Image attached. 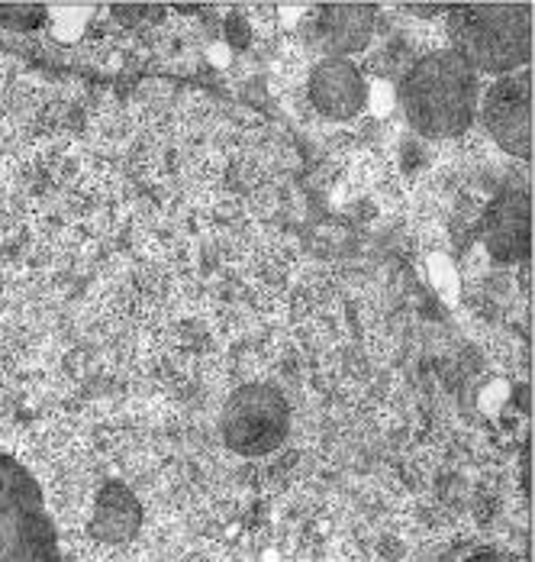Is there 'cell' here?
<instances>
[{
    "instance_id": "1",
    "label": "cell",
    "mask_w": 535,
    "mask_h": 562,
    "mask_svg": "<svg viewBox=\"0 0 535 562\" xmlns=\"http://www.w3.org/2000/svg\"><path fill=\"white\" fill-rule=\"evenodd\" d=\"M400 108L407 123L429 139L462 136L481 108L478 71L452 49L429 53L403 75Z\"/></svg>"
},
{
    "instance_id": "2",
    "label": "cell",
    "mask_w": 535,
    "mask_h": 562,
    "mask_svg": "<svg viewBox=\"0 0 535 562\" xmlns=\"http://www.w3.org/2000/svg\"><path fill=\"white\" fill-rule=\"evenodd\" d=\"M452 53L483 75H513L533 61V3H458L448 7Z\"/></svg>"
},
{
    "instance_id": "3",
    "label": "cell",
    "mask_w": 535,
    "mask_h": 562,
    "mask_svg": "<svg viewBox=\"0 0 535 562\" xmlns=\"http://www.w3.org/2000/svg\"><path fill=\"white\" fill-rule=\"evenodd\" d=\"M0 562H61L36 479L0 456Z\"/></svg>"
},
{
    "instance_id": "4",
    "label": "cell",
    "mask_w": 535,
    "mask_h": 562,
    "mask_svg": "<svg viewBox=\"0 0 535 562\" xmlns=\"http://www.w3.org/2000/svg\"><path fill=\"white\" fill-rule=\"evenodd\" d=\"M219 430L226 447L239 456H268L274 452L291 430V407L284 394L271 385H242L229 394Z\"/></svg>"
},
{
    "instance_id": "5",
    "label": "cell",
    "mask_w": 535,
    "mask_h": 562,
    "mask_svg": "<svg viewBox=\"0 0 535 562\" xmlns=\"http://www.w3.org/2000/svg\"><path fill=\"white\" fill-rule=\"evenodd\" d=\"M533 101L535 88L530 68L497 78L483 94L481 116L490 139L516 159H533L535 153Z\"/></svg>"
},
{
    "instance_id": "6",
    "label": "cell",
    "mask_w": 535,
    "mask_h": 562,
    "mask_svg": "<svg viewBox=\"0 0 535 562\" xmlns=\"http://www.w3.org/2000/svg\"><path fill=\"white\" fill-rule=\"evenodd\" d=\"M483 246L500 262L533 256V198L520 188L503 191L483 214Z\"/></svg>"
},
{
    "instance_id": "7",
    "label": "cell",
    "mask_w": 535,
    "mask_h": 562,
    "mask_svg": "<svg viewBox=\"0 0 535 562\" xmlns=\"http://www.w3.org/2000/svg\"><path fill=\"white\" fill-rule=\"evenodd\" d=\"M310 101L329 120H352L362 113L368 88L352 58H322L310 75Z\"/></svg>"
},
{
    "instance_id": "8",
    "label": "cell",
    "mask_w": 535,
    "mask_h": 562,
    "mask_svg": "<svg viewBox=\"0 0 535 562\" xmlns=\"http://www.w3.org/2000/svg\"><path fill=\"white\" fill-rule=\"evenodd\" d=\"M375 23L377 10L372 3H326L314 20V30L329 58H349L372 43Z\"/></svg>"
},
{
    "instance_id": "9",
    "label": "cell",
    "mask_w": 535,
    "mask_h": 562,
    "mask_svg": "<svg viewBox=\"0 0 535 562\" xmlns=\"http://www.w3.org/2000/svg\"><path fill=\"white\" fill-rule=\"evenodd\" d=\"M139 524H143V507L136 502V495L119 482H107L94 498L91 537L107 547H116V543L133 540Z\"/></svg>"
},
{
    "instance_id": "10",
    "label": "cell",
    "mask_w": 535,
    "mask_h": 562,
    "mask_svg": "<svg viewBox=\"0 0 535 562\" xmlns=\"http://www.w3.org/2000/svg\"><path fill=\"white\" fill-rule=\"evenodd\" d=\"M43 20V7L36 3H0V26L30 30Z\"/></svg>"
},
{
    "instance_id": "11",
    "label": "cell",
    "mask_w": 535,
    "mask_h": 562,
    "mask_svg": "<svg viewBox=\"0 0 535 562\" xmlns=\"http://www.w3.org/2000/svg\"><path fill=\"white\" fill-rule=\"evenodd\" d=\"M465 562H520L516 557H510V553H497V550H483V553H475L471 560Z\"/></svg>"
}]
</instances>
